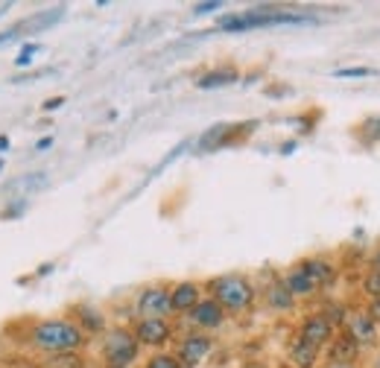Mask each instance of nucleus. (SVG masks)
I'll use <instances>...</instances> for the list:
<instances>
[{
  "mask_svg": "<svg viewBox=\"0 0 380 368\" xmlns=\"http://www.w3.org/2000/svg\"><path fill=\"white\" fill-rule=\"evenodd\" d=\"M35 345H42L47 351H71L76 345H82V331L68 322H44L33 331Z\"/></svg>",
  "mask_w": 380,
  "mask_h": 368,
  "instance_id": "1",
  "label": "nucleus"
},
{
  "mask_svg": "<svg viewBox=\"0 0 380 368\" xmlns=\"http://www.w3.org/2000/svg\"><path fill=\"white\" fill-rule=\"evenodd\" d=\"M281 24H310V18L301 15H278V12H248V15H228L219 21V30L228 33H240V30H252V26H281Z\"/></svg>",
  "mask_w": 380,
  "mask_h": 368,
  "instance_id": "2",
  "label": "nucleus"
},
{
  "mask_svg": "<svg viewBox=\"0 0 380 368\" xmlns=\"http://www.w3.org/2000/svg\"><path fill=\"white\" fill-rule=\"evenodd\" d=\"M214 295H217L219 304H226L231 310H240L252 301V286H248L243 278H234L231 275V278H219L214 284Z\"/></svg>",
  "mask_w": 380,
  "mask_h": 368,
  "instance_id": "3",
  "label": "nucleus"
},
{
  "mask_svg": "<svg viewBox=\"0 0 380 368\" xmlns=\"http://www.w3.org/2000/svg\"><path fill=\"white\" fill-rule=\"evenodd\" d=\"M135 353H138V342L132 333H126V331H111L106 336V357L111 365H129L135 360Z\"/></svg>",
  "mask_w": 380,
  "mask_h": 368,
  "instance_id": "4",
  "label": "nucleus"
},
{
  "mask_svg": "<svg viewBox=\"0 0 380 368\" xmlns=\"http://www.w3.org/2000/svg\"><path fill=\"white\" fill-rule=\"evenodd\" d=\"M327 339H331V322L322 319V315H313L301 327V342H307L313 348H322Z\"/></svg>",
  "mask_w": 380,
  "mask_h": 368,
  "instance_id": "5",
  "label": "nucleus"
},
{
  "mask_svg": "<svg viewBox=\"0 0 380 368\" xmlns=\"http://www.w3.org/2000/svg\"><path fill=\"white\" fill-rule=\"evenodd\" d=\"M138 310L147 315V319H159V315H164L170 310V295L164 289H147V293L141 295Z\"/></svg>",
  "mask_w": 380,
  "mask_h": 368,
  "instance_id": "6",
  "label": "nucleus"
},
{
  "mask_svg": "<svg viewBox=\"0 0 380 368\" xmlns=\"http://www.w3.org/2000/svg\"><path fill=\"white\" fill-rule=\"evenodd\" d=\"M138 336H141V342H147V345H161L170 336V327L161 319H147V322H141Z\"/></svg>",
  "mask_w": 380,
  "mask_h": 368,
  "instance_id": "7",
  "label": "nucleus"
},
{
  "mask_svg": "<svg viewBox=\"0 0 380 368\" xmlns=\"http://www.w3.org/2000/svg\"><path fill=\"white\" fill-rule=\"evenodd\" d=\"M199 304V289L193 284H181L173 289V295H170V307L173 310H193Z\"/></svg>",
  "mask_w": 380,
  "mask_h": 368,
  "instance_id": "8",
  "label": "nucleus"
},
{
  "mask_svg": "<svg viewBox=\"0 0 380 368\" xmlns=\"http://www.w3.org/2000/svg\"><path fill=\"white\" fill-rule=\"evenodd\" d=\"M348 336L357 342H374V322H372V315L369 313H360V315H354L351 319V331H348Z\"/></svg>",
  "mask_w": 380,
  "mask_h": 368,
  "instance_id": "9",
  "label": "nucleus"
},
{
  "mask_svg": "<svg viewBox=\"0 0 380 368\" xmlns=\"http://www.w3.org/2000/svg\"><path fill=\"white\" fill-rule=\"evenodd\" d=\"M193 322L196 324H205V327H214L222 322V310L217 301H199V304L193 307Z\"/></svg>",
  "mask_w": 380,
  "mask_h": 368,
  "instance_id": "10",
  "label": "nucleus"
},
{
  "mask_svg": "<svg viewBox=\"0 0 380 368\" xmlns=\"http://www.w3.org/2000/svg\"><path fill=\"white\" fill-rule=\"evenodd\" d=\"M208 348H211V342H208L205 336H190L185 345H181V360H185L188 365H196L208 353Z\"/></svg>",
  "mask_w": 380,
  "mask_h": 368,
  "instance_id": "11",
  "label": "nucleus"
},
{
  "mask_svg": "<svg viewBox=\"0 0 380 368\" xmlns=\"http://www.w3.org/2000/svg\"><path fill=\"white\" fill-rule=\"evenodd\" d=\"M316 353H319V348H313V345H307V342L298 339L296 345H293V351H290V360L298 368H310L313 362H316Z\"/></svg>",
  "mask_w": 380,
  "mask_h": 368,
  "instance_id": "12",
  "label": "nucleus"
},
{
  "mask_svg": "<svg viewBox=\"0 0 380 368\" xmlns=\"http://www.w3.org/2000/svg\"><path fill=\"white\" fill-rule=\"evenodd\" d=\"M354 353H357V342H354L348 333L345 336H339L334 342V348H331V360L334 362H351L354 360Z\"/></svg>",
  "mask_w": 380,
  "mask_h": 368,
  "instance_id": "13",
  "label": "nucleus"
},
{
  "mask_svg": "<svg viewBox=\"0 0 380 368\" xmlns=\"http://www.w3.org/2000/svg\"><path fill=\"white\" fill-rule=\"evenodd\" d=\"M287 289H290L293 295H307V293H313V289H316V284L307 278L305 269H296L290 278H287Z\"/></svg>",
  "mask_w": 380,
  "mask_h": 368,
  "instance_id": "14",
  "label": "nucleus"
},
{
  "mask_svg": "<svg viewBox=\"0 0 380 368\" xmlns=\"http://www.w3.org/2000/svg\"><path fill=\"white\" fill-rule=\"evenodd\" d=\"M301 269L307 272V278H310L313 284H327V281L334 278V272H331V266H327L325 260H307Z\"/></svg>",
  "mask_w": 380,
  "mask_h": 368,
  "instance_id": "15",
  "label": "nucleus"
},
{
  "mask_svg": "<svg viewBox=\"0 0 380 368\" xmlns=\"http://www.w3.org/2000/svg\"><path fill=\"white\" fill-rule=\"evenodd\" d=\"M231 135V126L228 123H219V126H214V129H208L205 135H202V140H199V147L208 152V149H214V147H219L222 140H226Z\"/></svg>",
  "mask_w": 380,
  "mask_h": 368,
  "instance_id": "16",
  "label": "nucleus"
},
{
  "mask_svg": "<svg viewBox=\"0 0 380 368\" xmlns=\"http://www.w3.org/2000/svg\"><path fill=\"white\" fill-rule=\"evenodd\" d=\"M42 184H44V176H24L18 181H12L9 187H6V193H12V196H30L27 190H35V187H42Z\"/></svg>",
  "mask_w": 380,
  "mask_h": 368,
  "instance_id": "17",
  "label": "nucleus"
},
{
  "mask_svg": "<svg viewBox=\"0 0 380 368\" xmlns=\"http://www.w3.org/2000/svg\"><path fill=\"white\" fill-rule=\"evenodd\" d=\"M234 79H237L234 71H214V73H205L196 85H199V88H219V85H231Z\"/></svg>",
  "mask_w": 380,
  "mask_h": 368,
  "instance_id": "18",
  "label": "nucleus"
},
{
  "mask_svg": "<svg viewBox=\"0 0 380 368\" xmlns=\"http://www.w3.org/2000/svg\"><path fill=\"white\" fill-rule=\"evenodd\" d=\"M269 304H272V307L287 310V307L293 304V293H290L287 286H278V284H275V286L269 289Z\"/></svg>",
  "mask_w": 380,
  "mask_h": 368,
  "instance_id": "19",
  "label": "nucleus"
},
{
  "mask_svg": "<svg viewBox=\"0 0 380 368\" xmlns=\"http://www.w3.org/2000/svg\"><path fill=\"white\" fill-rule=\"evenodd\" d=\"M365 293H372L374 298H380V272L374 269L369 278H365Z\"/></svg>",
  "mask_w": 380,
  "mask_h": 368,
  "instance_id": "20",
  "label": "nucleus"
},
{
  "mask_svg": "<svg viewBox=\"0 0 380 368\" xmlns=\"http://www.w3.org/2000/svg\"><path fill=\"white\" fill-rule=\"evenodd\" d=\"M50 365H53V368H80V360L71 357V353H64V357H56Z\"/></svg>",
  "mask_w": 380,
  "mask_h": 368,
  "instance_id": "21",
  "label": "nucleus"
},
{
  "mask_svg": "<svg viewBox=\"0 0 380 368\" xmlns=\"http://www.w3.org/2000/svg\"><path fill=\"white\" fill-rule=\"evenodd\" d=\"M365 138H369V140H377V138H380V117L365 120Z\"/></svg>",
  "mask_w": 380,
  "mask_h": 368,
  "instance_id": "22",
  "label": "nucleus"
},
{
  "mask_svg": "<svg viewBox=\"0 0 380 368\" xmlns=\"http://www.w3.org/2000/svg\"><path fill=\"white\" fill-rule=\"evenodd\" d=\"M147 368H179V362H176L173 357H155Z\"/></svg>",
  "mask_w": 380,
  "mask_h": 368,
  "instance_id": "23",
  "label": "nucleus"
},
{
  "mask_svg": "<svg viewBox=\"0 0 380 368\" xmlns=\"http://www.w3.org/2000/svg\"><path fill=\"white\" fill-rule=\"evenodd\" d=\"M33 53H38V44H27L21 50V56H18V64H27L33 59Z\"/></svg>",
  "mask_w": 380,
  "mask_h": 368,
  "instance_id": "24",
  "label": "nucleus"
},
{
  "mask_svg": "<svg viewBox=\"0 0 380 368\" xmlns=\"http://www.w3.org/2000/svg\"><path fill=\"white\" fill-rule=\"evenodd\" d=\"M369 68H345V71H336V76H369Z\"/></svg>",
  "mask_w": 380,
  "mask_h": 368,
  "instance_id": "25",
  "label": "nucleus"
},
{
  "mask_svg": "<svg viewBox=\"0 0 380 368\" xmlns=\"http://www.w3.org/2000/svg\"><path fill=\"white\" fill-rule=\"evenodd\" d=\"M214 9H219V3H199L196 6V15H205V12H214Z\"/></svg>",
  "mask_w": 380,
  "mask_h": 368,
  "instance_id": "26",
  "label": "nucleus"
},
{
  "mask_svg": "<svg viewBox=\"0 0 380 368\" xmlns=\"http://www.w3.org/2000/svg\"><path fill=\"white\" fill-rule=\"evenodd\" d=\"M62 102H64V100H59V97H56V100H47V102H44V109H47V111H53V109H59Z\"/></svg>",
  "mask_w": 380,
  "mask_h": 368,
  "instance_id": "27",
  "label": "nucleus"
},
{
  "mask_svg": "<svg viewBox=\"0 0 380 368\" xmlns=\"http://www.w3.org/2000/svg\"><path fill=\"white\" fill-rule=\"evenodd\" d=\"M50 143H53V140H50V138H42V140H38V143H35V149H38V152H44V149L50 147Z\"/></svg>",
  "mask_w": 380,
  "mask_h": 368,
  "instance_id": "28",
  "label": "nucleus"
},
{
  "mask_svg": "<svg viewBox=\"0 0 380 368\" xmlns=\"http://www.w3.org/2000/svg\"><path fill=\"white\" fill-rule=\"evenodd\" d=\"M372 313H374V319H380V298L374 301V307H372Z\"/></svg>",
  "mask_w": 380,
  "mask_h": 368,
  "instance_id": "29",
  "label": "nucleus"
},
{
  "mask_svg": "<svg viewBox=\"0 0 380 368\" xmlns=\"http://www.w3.org/2000/svg\"><path fill=\"white\" fill-rule=\"evenodd\" d=\"M9 147V138H3V135H0V152H3Z\"/></svg>",
  "mask_w": 380,
  "mask_h": 368,
  "instance_id": "30",
  "label": "nucleus"
},
{
  "mask_svg": "<svg viewBox=\"0 0 380 368\" xmlns=\"http://www.w3.org/2000/svg\"><path fill=\"white\" fill-rule=\"evenodd\" d=\"M331 368H354V365H351V362H334Z\"/></svg>",
  "mask_w": 380,
  "mask_h": 368,
  "instance_id": "31",
  "label": "nucleus"
},
{
  "mask_svg": "<svg viewBox=\"0 0 380 368\" xmlns=\"http://www.w3.org/2000/svg\"><path fill=\"white\" fill-rule=\"evenodd\" d=\"M374 266H377V272H380V252H377V257H374Z\"/></svg>",
  "mask_w": 380,
  "mask_h": 368,
  "instance_id": "32",
  "label": "nucleus"
},
{
  "mask_svg": "<svg viewBox=\"0 0 380 368\" xmlns=\"http://www.w3.org/2000/svg\"><path fill=\"white\" fill-rule=\"evenodd\" d=\"M0 169H3V161H0Z\"/></svg>",
  "mask_w": 380,
  "mask_h": 368,
  "instance_id": "33",
  "label": "nucleus"
}]
</instances>
